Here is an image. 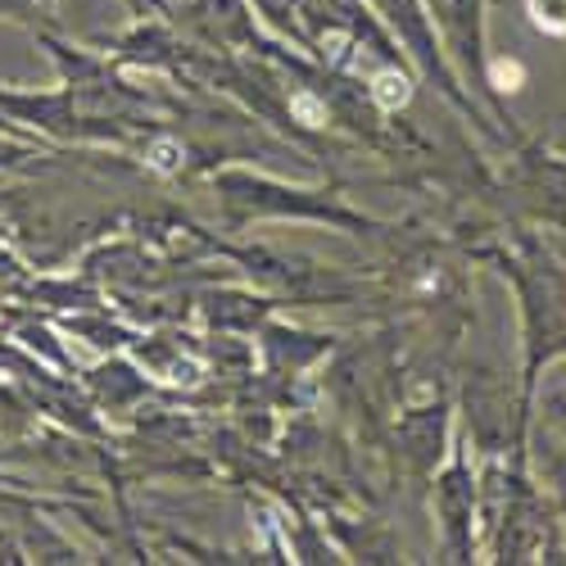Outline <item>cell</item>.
Segmentation results:
<instances>
[{
  "label": "cell",
  "instance_id": "cell-1",
  "mask_svg": "<svg viewBox=\"0 0 566 566\" xmlns=\"http://www.w3.org/2000/svg\"><path fill=\"white\" fill-rule=\"evenodd\" d=\"M431 10V23L444 32V45L462 60L467 77H476L481 91H490L485 55H481V6L485 0H421Z\"/></svg>",
  "mask_w": 566,
  "mask_h": 566
},
{
  "label": "cell",
  "instance_id": "cell-2",
  "mask_svg": "<svg viewBox=\"0 0 566 566\" xmlns=\"http://www.w3.org/2000/svg\"><path fill=\"white\" fill-rule=\"evenodd\" d=\"M471 499H476V490H471V481H467V467L462 462H453L444 476H440V485H436V503H440V522H444V544H449V553L458 557V553H467V544H471Z\"/></svg>",
  "mask_w": 566,
  "mask_h": 566
},
{
  "label": "cell",
  "instance_id": "cell-3",
  "mask_svg": "<svg viewBox=\"0 0 566 566\" xmlns=\"http://www.w3.org/2000/svg\"><path fill=\"white\" fill-rule=\"evenodd\" d=\"M367 96H371V105H376V109H399V105H408L412 86H408V77H403L399 69H381V73L371 77Z\"/></svg>",
  "mask_w": 566,
  "mask_h": 566
},
{
  "label": "cell",
  "instance_id": "cell-4",
  "mask_svg": "<svg viewBox=\"0 0 566 566\" xmlns=\"http://www.w3.org/2000/svg\"><path fill=\"white\" fill-rule=\"evenodd\" d=\"M531 14L544 32H566V0H531Z\"/></svg>",
  "mask_w": 566,
  "mask_h": 566
},
{
  "label": "cell",
  "instance_id": "cell-5",
  "mask_svg": "<svg viewBox=\"0 0 566 566\" xmlns=\"http://www.w3.org/2000/svg\"><path fill=\"white\" fill-rule=\"evenodd\" d=\"M36 14H45L36 0H0V19H14L23 28H36Z\"/></svg>",
  "mask_w": 566,
  "mask_h": 566
},
{
  "label": "cell",
  "instance_id": "cell-6",
  "mask_svg": "<svg viewBox=\"0 0 566 566\" xmlns=\"http://www.w3.org/2000/svg\"><path fill=\"white\" fill-rule=\"evenodd\" d=\"M132 6H136L140 14H146V10H155V6H159V0H132Z\"/></svg>",
  "mask_w": 566,
  "mask_h": 566
},
{
  "label": "cell",
  "instance_id": "cell-7",
  "mask_svg": "<svg viewBox=\"0 0 566 566\" xmlns=\"http://www.w3.org/2000/svg\"><path fill=\"white\" fill-rule=\"evenodd\" d=\"M36 6H41V10H45V14H51V10H55V6H60V0H36Z\"/></svg>",
  "mask_w": 566,
  "mask_h": 566
}]
</instances>
